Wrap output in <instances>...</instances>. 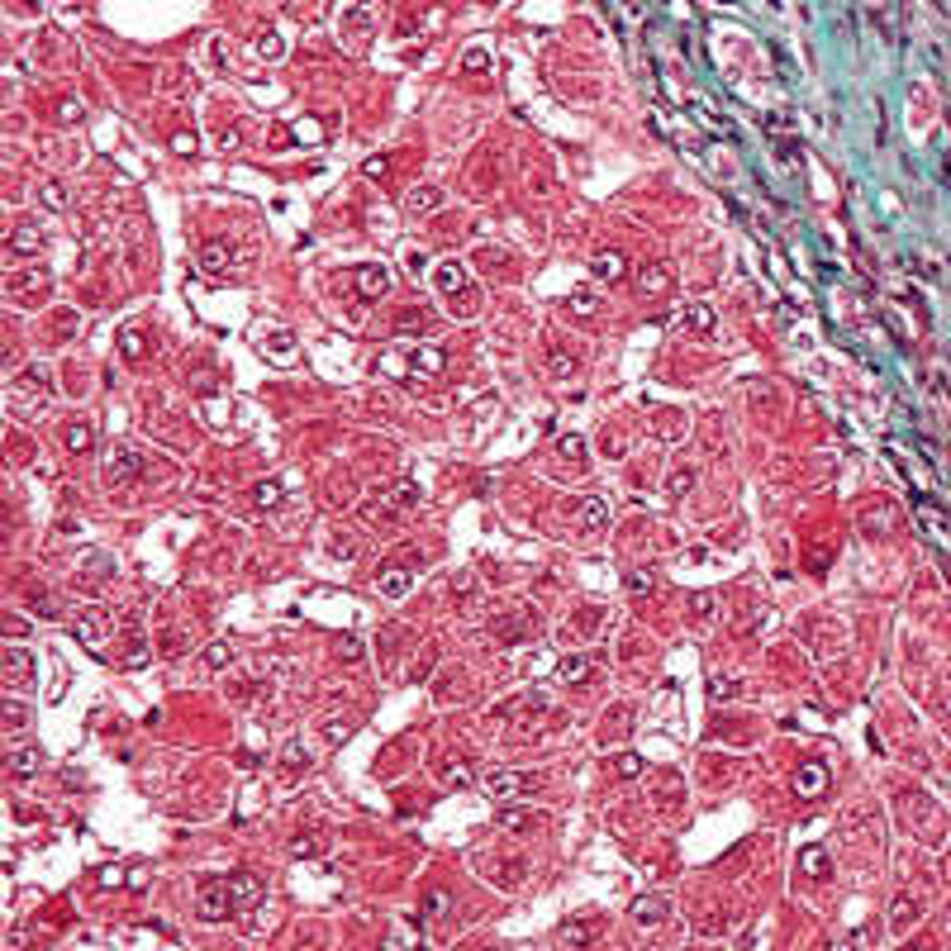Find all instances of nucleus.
I'll list each match as a JSON object with an SVG mask.
<instances>
[{
	"mask_svg": "<svg viewBox=\"0 0 951 951\" xmlns=\"http://www.w3.org/2000/svg\"><path fill=\"white\" fill-rule=\"evenodd\" d=\"M233 909H238V904H233L229 880H214V885H205V890H200V899H195V913H200V919H210V923L229 919Z\"/></svg>",
	"mask_w": 951,
	"mask_h": 951,
	"instance_id": "obj_1",
	"label": "nucleus"
},
{
	"mask_svg": "<svg viewBox=\"0 0 951 951\" xmlns=\"http://www.w3.org/2000/svg\"><path fill=\"white\" fill-rule=\"evenodd\" d=\"M828 951H857V942H832Z\"/></svg>",
	"mask_w": 951,
	"mask_h": 951,
	"instance_id": "obj_23",
	"label": "nucleus"
},
{
	"mask_svg": "<svg viewBox=\"0 0 951 951\" xmlns=\"http://www.w3.org/2000/svg\"><path fill=\"white\" fill-rule=\"evenodd\" d=\"M590 266H595V276H599V281H614V276H624V257H619V253H599Z\"/></svg>",
	"mask_w": 951,
	"mask_h": 951,
	"instance_id": "obj_6",
	"label": "nucleus"
},
{
	"mask_svg": "<svg viewBox=\"0 0 951 951\" xmlns=\"http://www.w3.org/2000/svg\"><path fill=\"white\" fill-rule=\"evenodd\" d=\"M586 666H590L586 657H566L557 676H561V680H586Z\"/></svg>",
	"mask_w": 951,
	"mask_h": 951,
	"instance_id": "obj_12",
	"label": "nucleus"
},
{
	"mask_svg": "<svg viewBox=\"0 0 951 951\" xmlns=\"http://www.w3.org/2000/svg\"><path fill=\"white\" fill-rule=\"evenodd\" d=\"M823 871H828L823 852H819V847H809V852H804V875H823Z\"/></svg>",
	"mask_w": 951,
	"mask_h": 951,
	"instance_id": "obj_16",
	"label": "nucleus"
},
{
	"mask_svg": "<svg viewBox=\"0 0 951 951\" xmlns=\"http://www.w3.org/2000/svg\"><path fill=\"white\" fill-rule=\"evenodd\" d=\"M666 281H671V266H642V286L647 291H666Z\"/></svg>",
	"mask_w": 951,
	"mask_h": 951,
	"instance_id": "obj_8",
	"label": "nucleus"
},
{
	"mask_svg": "<svg viewBox=\"0 0 951 951\" xmlns=\"http://www.w3.org/2000/svg\"><path fill=\"white\" fill-rule=\"evenodd\" d=\"M229 657H233V652H229V647H224V642H220V647H210V652H205V661H210V666H224Z\"/></svg>",
	"mask_w": 951,
	"mask_h": 951,
	"instance_id": "obj_19",
	"label": "nucleus"
},
{
	"mask_svg": "<svg viewBox=\"0 0 951 951\" xmlns=\"http://www.w3.org/2000/svg\"><path fill=\"white\" fill-rule=\"evenodd\" d=\"M486 790H490V794H514V790H519V776H505V771H499V776L486 780Z\"/></svg>",
	"mask_w": 951,
	"mask_h": 951,
	"instance_id": "obj_13",
	"label": "nucleus"
},
{
	"mask_svg": "<svg viewBox=\"0 0 951 951\" xmlns=\"http://www.w3.org/2000/svg\"><path fill=\"white\" fill-rule=\"evenodd\" d=\"M438 286H443V291H457V286H462V266H457V262H443V266H438Z\"/></svg>",
	"mask_w": 951,
	"mask_h": 951,
	"instance_id": "obj_11",
	"label": "nucleus"
},
{
	"mask_svg": "<svg viewBox=\"0 0 951 951\" xmlns=\"http://www.w3.org/2000/svg\"><path fill=\"white\" fill-rule=\"evenodd\" d=\"M67 447H76V453H81V447H91V428L86 424H72V428H67Z\"/></svg>",
	"mask_w": 951,
	"mask_h": 951,
	"instance_id": "obj_15",
	"label": "nucleus"
},
{
	"mask_svg": "<svg viewBox=\"0 0 951 951\" xmlns=\"http://www.w3.org/2000/svg\"><path fill=\"white\" fill-rule=\"evenodd\" d=\"M633 919H638V923H661L666 919V904H661V899H642V904H633Z\"/></svg>",
	"mask_w": 951,
	"mask_h": 951,
	"instance_id": "obj_7",
	"label": "nucleus"
},
{
	"mask_svg": "<svg viewBox=\"0 0 951 951\" xmlns=\"http://www.w3.org/2000/svg\"><path fill=\"white\" fill-rule=\"evenodd\" d=\"M381 590H386L390 599H399V595L409 590V576L405 571H386V576H381Z\"/></svg>",
	"mask_w": 951,
	"mask_h": 951,
	"instance_id": "obj_10",
	"label": "nucleus"
},
{
	"mask_svg": "<svg viewBox=\"0 0 951 951\" xmlns=\"http://www.w3.org/2000/svg\"><path fill=\"white\" fill-rule=\"evenodd\" d=\"M686 319H690V328H695V333H709V328H713V314H709L704 305H695V310L686 314Z\"/></svg>",
	"mask_w": 951,
	"mask_h": 951,
	"instance_id": "obj_14",
	"label": "nucleus"
},
{
	"mask_svg": "<svg viewBox=\"0 0 951 951\" xmlns=\"http://www.w3.org/2000/svg\"><path fill=\"white\" fill-rule=\"evenodd\" d=\"M438 200H443V195L433 191V186H424V191H409V210H414V214H428L433 205H438Z\"/></svg>",
	"mask_w": 951,
	"mask_h": 951,
	"instance_id": "obj_9",
	"label": "nucleus"
},
{
	"mask_svg": "<svg viewBox=\"0 0 951 951\" xmlns=\"http://www.w3.org/2000/svg\"><path fill=\"white\" fill-rule=\"evenodd\" d=\"M133 471H139V457H133V453H114V457L105 462V476H110V480H129Z\"/></svg>",
	"mask_w": 951,
	"mask_h": 951,
	"instance_id": "obj_5",
	"label": "nucleus"
},
{
	"mask_svg": "<svg viewBox=\"0 0 951 951\" xmlns=\"http://www.w3.org/2000/svg\"><path fill=\"white\" fill-rule=\"evenodd\" d=\"M33 243H39V238H33V229H20V233H14V247H20V253H33Z\"/></svg>",
	"mask_w": 951,
	"mask_h": 951,
	"instance_id": "obj_18",
	"label": "nucleus"
},
{
	"mask_svg": "<svg viewBox=\"0 0 951 951\" xmlns=\"http://www.w3.org/2000/svg\"><path fill=\"white\" fill-rule=\"evenodd\" d=\"M713 695H738V680H723L719 676V680H713Z\"/></svg>",
	"mask_w": 951,
	"mask_h": 951,
	"instance_id": "obj_21",
	"label": "nucleus"
},
{
	"mask_svg": "<svg viewBox=\"0 0 951 951\" xmlns=\"http://www.w3.org/2000/svg\"><path fill=\"white\" fill-rule=\"evenodd\" d=\"M39 195H43V200H48V205H53V210H62V200H67V195H62V186H58V181H48V186H43Z\"/></svg>",
	"mask_w": 951,
	"mask_h": 951,
	"instance_id": "obj_17",
	"label": "nucleus"
},
{
	"mask_svg": "<svg viewBox=\"0 0 951 951\" xmlns=\"http://www.w3.org/2000/svg\"><path fill=\"white\" fill-rule=\"evenodd\" d=\"M257 499H262V505H276V499H281V486H262Z\"/></svg>",
	"mask_w": 951,
	"mask_h": 951,
	"instance_id": "obj_20",
	"label": "nucleus"
},
{
	"mask_svg": "<svg viewBox=\"0 0 951 951\" xmlns=\"http://www.w3.org/2000/svg\"><path fill=\"white\" fill-rule=\"evenodd\" d=\"M357 286H362V295H386L390 291V272L386 266H357Z\"/></svg>",
	"mask_w": 951,
	"mask_h": 951,
	"instance_id": "obj_4",
	"label": "nucleus"
},
{
	"mask_svg": "<svg viewBox=\"0 0 951 951\" xmlns=\"http://www.w3.org/2000/svg\"><path fill=\"white\" fill-rule=\"evenodd\" d=\"M619 771H624V776H638V771H642V761H638V757H624V761H619Z\"/></svg>",
	"mask_w": 951,
	"mask_h": 951,
	"instance_id": "obj_22",
	"label": "nucleus"
},
{
	"mask_svg": "<svg viewBox=\"0 0 951 951\" xmlns=\"http://www.w3.org/2000/svg\"><path fill=\"white\" fill-rule=\"evenodd\" d=\"M229 890H233V904H243V909H247V904H257V899L266 894V890H262V880H257V875H247V871H243V875H229Z\"/></svg>",
	"mask_w": 951,
	"mask_h": 951,
	"instance_id": "obj_3",
	"label": "nucleus"
},
{
	"mask_svg": "<svg viewBox=\"0 0 951 951\" xmlns=\"http://www.w3.org/2000/svg\"><path fill=\"white\" fill-rule=\"evenodd\" d=\"M823 785H828V771L819 761H809V766H799V776H794V790L804 794V799H813V794H823Z\"/></svg>",
	"mask_w": 951,
	"mask_h": 951,
	"instance_id": "obj_2",
	"label": "nucleus"
}]
</instances>
